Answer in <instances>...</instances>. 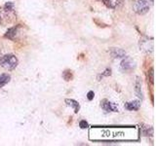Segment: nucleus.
Here are the masks:
<instances>
[{
	"mask_svg": "<svg viewBox=\"0 0 156 146\" xmlns=\"http://www.w3.org/2000/svg\"><path fill=\"white\" fill-rule=\"evenodd\" d=\"M19 61L16 56L11 55H5V56H1L0 57V66L3 67L4 69L6 70H13L18 66Z\"/></svg>",
	"mask_w": 156,
	"mask_h": 146,
	"instance_id": "1",
	"label": "nucleus"
},
{
	"mask_svg": "<svg viewBox=\"0 0 156 146\" xmlns=\"http://www.w3.org/2000/svg\"><path fill=\"white\" fill-rule=\"evenodd\" d=\"M132 7L136 14L144 15L149 11V5L145 0H133Z\"/></svg>",
	"mask_w": 156,
	"mask_h": 146,
	"instance_id": "2",
	"label": "nucleus"
},
{
	"mask_svg": "<svg viewBox=\"0 0 156 146\" xmlns=\"http://www.w3.org/2000/svg\"><path fill=\"white\" fill-rule=\"evenodd\" d=\"M120 67L121 70L123 71H131L136 67V61L130 57H124V58L120 63Z\"/></svg>",
	"mask_w": 156,
	"mask_h": 146,
	"instance_id": "3",
	"label": "nucleus"
},
{
	"mask_svg": "<svg viewBox=\"0 0 156 146\" xmlns=\"http://www.w3.org/2000/svg\"><path fill=\"white\" fill-rule=\"evenodd\" d=\"M101 108L106 112H117L118 111V107L113 102L109 101L108 99H102L101 101Z\"/></svg>",
	"mask_w": 156,
	"mask_h": 146,
	"instance_id": "4",
	"label": "nucleus"
},
{
	"mask_svg": "<svg viewBox=\"0 0 156 146\" xmlns=\"http://www.w3.org/2000/svg\"><path fill=\"white\" fill-rule=\"evenodd\" d=\"M109 54L113 58H121L126 56L125 51L120 48H111L109 50Z\"/></svg>",
	"mask_w": 156,
	"mask_h": 146,
	"instance_id": "5",
	"label": "nucleus"
},
{
	"mask_svg": "<svg viewBox=\"0 0 156 146\" xmlns=\"http://www.w3.org/2000/svg\"><path fill=\"white\" fill-rule=\"evenodd\" d=\"M140 107V100H132L125 103V108L130 111H138Z\"/></svg>",
	"mask_w": 156,
	"mask_h": 146,
	"instance_id": "6",
	"label": "nucleus"
},
{
	"mask_svg": "<svg viewBox=\"0 0 156 146\" xmlns=\"http://www.w3.org/2000/svg\"><path fill=\"white\" fill-rule=\"evenodd\" d=\"M136 83H135V92L138 97H140V99H144V95H143V92H141V82L140 77H136Z\"/></svg>",
	"mask_w": 156,
	"mask_h": 146,
	"instance_id": "7",
	"label": "nucleus"
},
{
	"mask_svg": "<svg viewBox=\"0 0 156 146\" xmlns=\"http://www.w3.org/2000/svg\"><path fill=\"white\" fill-rule=\"evenodd\" d=\"M66 103L68 107H70V108L73 109V111L75 112V113H77L78 111H79V108H80V106H79V103L74 100V99H66Z\"/></svg>",
	"mask_w": 156,
	"mask_h": 146,
	"instance_id": "8",
	"label": "nucleus"
},
{
	"mask_svg": "<svg viewBox=\"0 0 156 146\" xmlns=\"http://www.w3.org/2000/svg\"><path fill=\"white\" fill-rule=\"evenodd\" d=\"M10 80H11V76H10V74H8V73L0 74V88H2L6 84H8Z\"/></svg>",
	"mask_w": 156,
	"mask_h": 146,
	"instance_id": "9",
	"label": "nucleus"
},
{
	"mask_svg": "<svg viewBox=\"0 0 156 146\" xmlns=\"http://www.w3.org/2000/svg\"><path fill=\"white\" fill-rule=\"evenodd\" d=\"M17 32H18V26H15V27H12L8 29V31L5 34V37H7L9 39H13L15 38V36L17 35Z\"/></svg>",
	"mask_w": 156,
	"mask_h": 146,
	"instance_id": "10",
	"label": "nucleus"
},
{
	"mask_svg": "<svg viewBox=\"0 0 156 146\" xmlns=\"http://www.w3.org/2000/svg\"><path fill=\"white\" fill-rule=\"evenodd\" d=\"M124 0H109V3H108V8H117L121 6L122 4H123Z\"/></svg>",
	"mask_w": 156,
	"mask_h": 146,
	"instance_id": "11",
	"label": "nucleus"
},
{
	"mask_svg": "<svg viewBox=\"0 0 156 146\" xmlns=\"http://www.w3.org/2000/svg\"><path fill=\"white\" fill-rule=\"evenodd\" d=\"M3 9L6 12H12V11H14V9H15V4L13 2H7L6 4L4 5Z\"/></svg>",
	"mask_w": 156,
	"mask_h": 146,
	"instance_id": "12",
	"label": "nucleus"
},
{
	"mask_svg": "<svg viewBox=\"0 0 156 146\" xmlns=\"http://www.w3.org/2000/svg\"><path fill=\"white\" fill-rule=\"evenodd\" d=\"M62 77L63 79H65L66 81H69L72 79V73L70 70H66L65 72L62 73Z\"/></svg>",
	"mask_w": 156,
	"mask_h": 146,
	"instance_id": "13",
	"label": "nucleus"
},
{
	"mask_svg": "<svg viewBox=\"0 0 156 146\" xmlns=\"http://www.w3.org/2000/svg\"><path fill=\"white\" fill-rule=\"evenodd\" d=\"M79 126H80L81 129H86V128H88V127H89V125H88V123H87L85 120L81 121L80 123H79Z\"/></svg>",
	"mask_w": 156,
	"mask_h": 146,
	"instance_id": "14",
	"label": "nucleus"
},
{
	"mask_svg": "<svg viewBox=\"0 0 156 146\" xmlns=\"http://www.w3.org/2000/svg\"><path fill=\"white\" fill-rule=\"evenodd\" d=\"M148 74H149V81L151 83H153V68L152 67H151L150 69H149Z\"/></svg>",
	"mask_w": 156,
	"mask_h": 146,
	"instance_id": "15",
	"label": "nucleus"
},
{
	"mask_svg": "<svg viewBox=\"0 0 156 146\" xmlns=\"http://www.w3.org/2000/svg\"><path fill=\"white\" fill-rule=\"evenodd\" d=\"M87 97H88V99H89V100H92L93 99H94V92H93V91H90L89 92H88Z\"/></svg>",
	"mask_w": 156,
	"mask_h": 146,
	"instance_id": "16",
	"label": "nucleus"
},
{
	"mask_svg": "<svg viewBox=\"0 0 156 146\" xmlns=\"http://www.w3.org/2000/svg\"><path fill=\"white\" fill-rule=\"evenodd\" d=\"M100 1H102L104 2L107 7H108V3H109V0H100Z\"/></svg>",
	"mask_w": 156,
	"mask_h": 146,
	"instance_id": "17",
	"label": "nucleus"
},
{
	"mask_svg": "<svg viewBox=\"0 0 156 146\" xmlns=\"http://www.w3.org/2000/svg\"><path fill=\"white\" fill-rule=\"evenodd\" d=\"M0 12H1V9H0ZM0 22H1V15H0Z\"/></svg>",
	"mask_w": 156,
	"mask_h": 146,
	"instance_id": "18",
	"label": "nucleus"
},
{
	"mask_svg": "<svg viewBox=\"0 0 156 146\" xmlns=\"http://www.w3.org/2000/svg\"><path fill=\"white\" fill-rule=\"evenodd\" d=\"M1 56H2V54H1V50H0V57H1Z\"/></svg>",
	"mask_w": 156,
	"mask_h": 146,
	"instance_id": "19",
	"label": "nucleus"
},
{
	"mask_svg": "<svg viewBox=\"0 0 156 146\" xmlns=\"http://www.w3.org/2000/svg\"><path fill=\"white\" fill-rule=\"evenodd\" d=\"M150 2H151V3H153V0H150Z\"/></svg>",
	"mask_w": 156,
	"mask_h": 146,
	"instance_id": "20",
	"label": "nucleus"
}]
</instances>
